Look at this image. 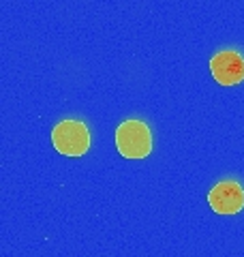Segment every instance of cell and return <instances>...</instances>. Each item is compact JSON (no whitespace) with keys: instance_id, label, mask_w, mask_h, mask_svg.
Segmentation results:
<instances>
[{"instance_id":"cell-1","label":"cell","mask_w":244,"mask_h":257,"mask_svg":"<svg viewBox=\"0 0 244 257\" xmlns=\"http://www.w3.org/2000/svg\"><path fill=\"white\" fill-rule=\"evenodd\" d=\"M116 146L125 159H146L152 150L148 124L142 120H125L116 128Z\"/></svg>"},{"instance_id":"cell-3","label":"cell","mask_w":244,"mask_h":257,"mask_svg":"<svg viewBox=\"0 0 244 257\" xmlns=\"http://www.w3.org/2000/svg\"><path fill=\"white\" fill-rule=\"evenodd\" d=\"M208 204L216 214H238L244 208V189L235 180H223L208 193Z\"/></svg>"},{"instance_id":"cell-2","label":"cell","mask_w":244,"mask_h":257,"mask_svg":"<svg viewBox=\"0 0 244 257\" xmlns=\"http://www.w3.org/2000/svg\"><path fill=\"white\" fill-rule=\"evenodd\" d=\"M52 144L64 157H81L90 148V131L81 120H62L54 126Z\"/></svg>"},{"instance_id":"cell-4","label":"cell","mask_w":244,"mask_h":257,"mask_svg":"<svg viewBox=\"0 0 244 257\" xmlns=\"http://www.w3.org/2000/svg\"><path fill=\"white\" fill-rule=\"evenodd\" d=\"M210 71L221 86H235L244 79V58L233 50H223L212 56Z\"/></svg>"}]
</instances>
